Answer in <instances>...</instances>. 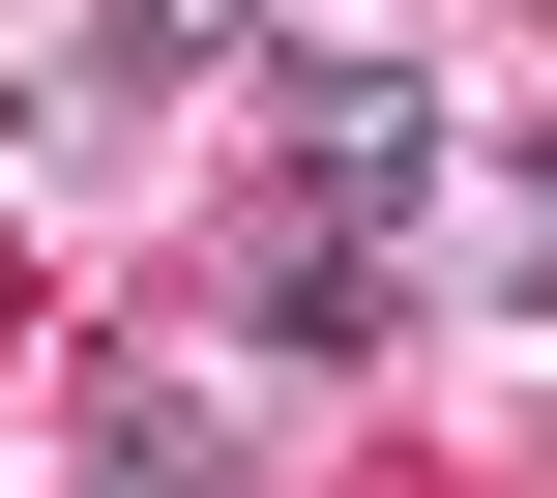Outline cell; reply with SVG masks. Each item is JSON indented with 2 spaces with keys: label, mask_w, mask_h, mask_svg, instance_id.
Wrapping results in <instances>:
<instances>
[{
  "label": "cell",
  "mask_w": 557,
  "mask_h": 498,
  "mask_svg": "<svg viewBox=\"0 0 557 498\" xmlns=\"http://www.w3.org/2000/svg\"><path fill=\"white\" fill-rule=\"evenodd\" d=\"M441 176H470V147H441L411 59H294V206H323V235H411Z\"/></svg>",
  "instance_id": "obj_1"
},
{
  "label": "cell",
  "mask_w": 557,
  "mask_h": 498,
  "mask_svg": "<svg viewBox=\"0 0 557 498\" xmlns=\"http://www.w3.org/2000/svg\"><path fill=\"white\" fill-rule=\"evenodd\" d=\"M499 294H557V147H529V176H499Z\"/></svg>",
  "instance_id": "obj_3"
},
{
  "label": "cell",
  "mask_w": 557,
  "mask_h": 498,
  "mask_svg": "<svg viewBox=\"0 0 557 498\" xmlns=\"http://www.w3.org/2000/svg\"><path fill=\"white\" fill-rule=\"evenodd\" d=\"M235 323L323 382V352H382V264H352V235H264V294H235Z\"/></svg>",
  "instance_id": "obj_2"
},
{
  "label": "cell",
  "mask_w": 557,
  "mask_h": 498,
  "mask_svg": "<svg viewBox=\"0 0 557 498\" xmlns=\"http://www.w3.org/2000/svg\"><path fill=\"white\" fill-rule=\"evenodd\" d=\"M117 59H235V0H117Z\"/></svg>",
  "instance_id": "obj_4"
}]
</instances>
